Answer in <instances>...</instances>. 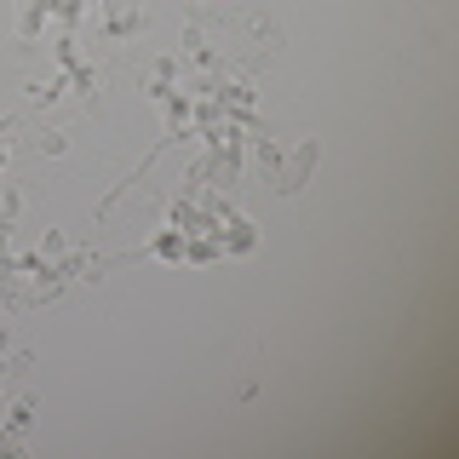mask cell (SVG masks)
I'll return each instance as SVG.
<instances>
[{
  "instance_id": "obj_1",
  "label": "cell",
  "mask_w": 459,
  "mask_h": 459,
  "mask_svg": "<svg viewBox=\"0 0 459 459\" xmlns=\"http://www.w3.org/2000/svg\"><path fill=\"white\" fill-rule=\"evenodd\" d=\"M316 161H322V143H316V138H305V143L293 150V161H287V167H276V190H281V195H299V190H305V178H310V167H316Z\"/></svg>"
},
{
  "instance_id": "obj_2",
  "label": "cell",
  "mask_w": 459,
  "mask_h": 459,
  "mask_svg": "<svg viewBox=\"0 0 459 459\" xmlns=\"http://www.w3.org/2000/svg\"><path fill=\"white\" fill-rule=\"evenodd\" d=\"M104 12H109V35L115 40L143 29V6H138V0H104Z\"/></svg>"
},
{
  "instance_id": "obj_3",
  "label": "cell",
  "mask_w": 459,
  "mask_h": 459,
  "mask_svg": "<svg viewBox=\"0 0 459 459\" xmlns=\"http://www.w3.org/2000/svg\"><path fill=\"white\" fill-rule=\"evenodd\" d=\"M35 150H47V155H57V150H64V133H40V138H35Z\"/></svg>"
}]
</instances>
